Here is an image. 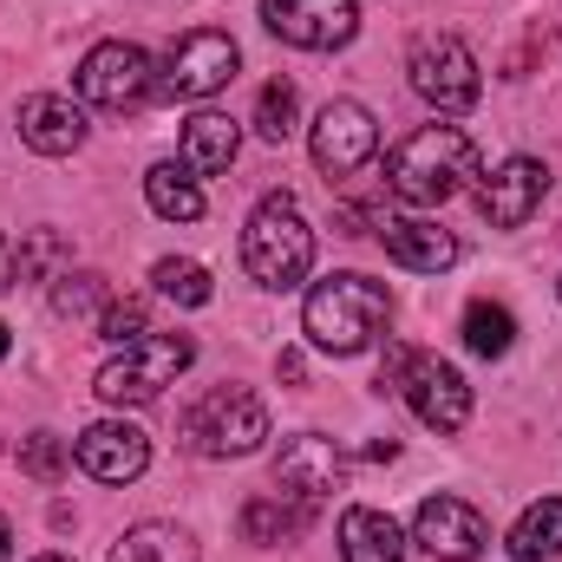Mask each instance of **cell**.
I'll list each match as a JSON object with an SVG mask.
<instances>
[{
	"label": "cell",
	"mask_w": 562,
	"mask_h": 562,
	"mask_svg": "<svg viewBox=\"0 0 562 562\" xmlns=\"http://www.w3.org/2000/svg\"><path fill=\"white\" fill-rule=\"evenodd\" d=\"M477 138L464 125H419L386 150V190L406 210H438L477 177Z\"/></svg>",
	"instance_id": "6da1fadb"
},
{
	"label": "cell",
	"mask_w": 562,
	"mask_h": 562,
	"mask_svg": "<svg viewBox=\"0 0 562 562\" xmlns=\"http://www.w3.org/2000/svg\"><path fill=\"white\" fill-rule=\"evenodd\" d=\"M386 314H393L386 281L360 276V269H340V276H327V281L307 288V301H301V334H307V347L347 360V353H367V347L380 340Z\"/></svg>",
	"instance_id": "7a4b0ae2"
},
{
	"label": "cell",
	"mask_w": 562,
	"mask_h": 562,
	"mask_svg": "<svg viewBox=\"0 0 562 562\" xmlns=\"http://www.w3.org/2000/svg\"><path fill=\"white\" fill-rule=\"evenodd\" d=\"M243 269L269 294H288V288L307 281V269H314V229H307L294 196L276 190V196H262L249 210V223H243Z\"/></svg>",
	"instance_id": "3957f363"
},
{
	"label": "cell",
	"mask_w": 562,
	"mask_h": 562,
	"mask_svg": "<svg viewBox=\"0 0 562 562\" xmlns=\"http://www.w3.org/2000/svg\"><path fill=\"white\" fill-rule=\"evenodd\" d=\"M177 438L196 451V458H249L262 451L269 438V406L249 393V386H210L183 406Z\"/></svg>",
	"instance_id": "277c9868"
},
{
	"label": "cell",
	"mask_w": 562,
	"mask_h": 562,
	"mask_svg": "<svg viewBox=\"0 0 562 562\" xmlns=\"http://www.w3.org/2000/svg\"><path fill=\"white\" fill-rule=\"evenodd\" d=\"M196 360V340L190 334H144L132 347H119L105 367H99V380H92V393L105 400V406H150V400H164V386H177V373Z\"/></svg>",
	"instance_id": "5b68a950"
},
{
	"label": "cell",
	"mask_w": 562,
	"mask_h": 562,
	"mask_svg": "<svg viewBox=\"0 0 562 562\" xmlns=\"http://www.w3.org/2000/svg\"><path fill=\"white\" fill-rule=\"evenodd\" d=\"M380 393H400V400L413 406V419L431 425V431H464V419H471V386H464V373H458L451 360H438V353H406V347H393V360L380 367Z\"/></svg>",
	"instance_id": "8992f818"
},
{
	"label": "cell",
	"mask_w": 562,
	"mask_h": 562,
	"mask_svg": "<svg viewBox=\"0 0 562 562\" xmlns=\"http://www.w3.org/2000/svg\"><path fill=\"white\" fill-rule=\"evenodd\" d=\"M72 86H79V99L99 105V112H138V105H150V99L164 92V72L150 66L144 46H132V40H105V46H92V53L79 59Z\"/></svg>",
	"instance_id": "52a82bcc"
},
{
	"label": "cell",
	"mask_w": 562,
	"mask_h": 562,
	"mask_svg": "<svg viewBox=\"0 0 562 562\" xmlns=\"http://www.w3.org/2000/svg\"><path fill=\"white\" fill-rule=\"evenodd\" d=\"M406 79H413V92H419L431 112H471L477 105V92H484V79H477V59H471V46L458 40V33H419L413 40V53H406Z\"/></svg>",
	"instance_id": "ba28073f"
},
{
	"label": "cell",
	"mask_w": 562,
	"mask_h": 562,
	"mask_svg": "<svg viewBox=\"0 0 562 562\" xmlns=\"http://www.w3.org/2000/svg\"><path fill=\"white\" fill-rule=\"evenodd\" d=\"M262 26L281 46L334 53L360 33V0H262Z\"/></svg>",
	"instance_id": "9c48e42d"
},
{
	"label": "cell",
	"mask_w": 562,
	"mask_h": 562,
	"mask_svg": "<svg viewBox=\"0 0 562 562\" xmlns=\"http://www.w3.org/2000/svg\"><path fill=\"white\" fill-rule=\"evenodd\" d=\"M236 66H243L236 40L216 33V26H196V33H183V40L170 46L164 92H170V99H216V92L236 79Z\"/></svg>",
	"instance_id": "30bf717a"
},
{
	"label": "cell",
	"mask_w": 562,
	"mask_h": 562,
	"mask_svg": "<svg viewBox=\"0 0 562 562\" xmlns=\"http://www.w3.org/2000/svg\"><path fill=\"white\" fill-rule=\"evenodd\" d=\"M380 157V125L360 99H327L321 119H314V164L327 177H353Z\"/></svg>",
	"instance_id": "8fae6325"
},
{
	"label": "cell",
	"mask_w": 562,
	"mask_h": 562,
	"mask_svg": "<svg viewBox=\"0 0 562 562\" xmlns=\"http://www.w3.org/2000/svg\"><path fill=\"white\" fill-rule=\"evenodd\" d=\"M413 543H419L425 557L438 562H477L491 550V524L464 504V497H425L419 517H413Z\"/></svg>",
	"instance_id": "7c38bea8"
},
{
	"label": "cell",
	"mask_w": 562,
	"mask_h": 562,
	"mask_svg": "<svg viewBox=\"0 0 562 562\" xmlns=\"http://www.w3.org/2000/svg\"><path fill=\"white\" fill-rule=\"evenodd\" d=\"M347 484V451L334 445V438H321V431H301V438H288L276 458V491L288 497H301V504H327L334 491Z\"/></svg>",
	"instance_id": "4fadbf2b"
},
{
	"label": "cell",
	"mask_w": 562,
	"mask_h": 562,
	"mask_svg": "<svg viewBox=\"0 0 562 562\" xmlns=\"http://www.w3.org/2000/svg\"><path fill=\"white\" fill-rule=\"evenodd\" d=\"M550 196V170L537 157H504L484 183H477V210L491 229H524Z\"/></svg>",
	"instance_id": "5bb4252c"
},
{
	"label": "cell",
	"mask_w": 562,
	"mask_h": 562,
	"mask_svg": "<svg viewBox=\"0 0 562 562\" xmlns=\"http://www.w3.org/2000/svg\"><path fill=\"white\" fill-rule=\"evenodd\" d=\"M72 458L99 484H132V477H144V464H150V438L132 419H99L72 438Z\"/></svg>",
	"instance_id": "9a60e30c"
},
{
	"label": "cell",
	"mask_w": 562,
	"mask_h": 562,
	"mask_svg": "<svg viewBox=\"0 0 562 562\" xmlns=\"http://www.w3.org/2000/svg\"><path fill=\"white\" fill-rule=\"evenodd\" d=\"M20 144L26 150H40V157H72L79 144H86V112L66 99V92H33V99H20Z\"/></svg>",
	"instance_id": "2e32d148"
},
{
	"label": "cell",
	"mask_w": 562,
	"mask_h": 562,
	"mask_svg": "<svg viewBox=\"0 0 562 562\" xmlns=\"http://www.w3.org/2000/svg\"><path fill=\"white\" fill-rule=\"evenodd\" d=\"M380 243H386V256H393L400 269H413V276H445V269L458 262V236L438 229L431 216H380Z\"/></svg>",
	"instance_id": "e0dca14e"
},
{
	"label": "cell",
	"mask_w": 562,
	"mask_h": 562,
	"mask_svg": "<svg viewBox=\"0 0 562 562\" xmlns=\"http://www.w3.org/2000/svg\"><path fill=\"white\" fill-rule=\"evenodd\" d=\"M314 504H301V497H288V491H262V497H249L243 504V537L256 543V550H276V543H301L307 530H314Z\"/></svg>",
	"instance_id": "ac0fdd59"
},
{
	"label": "cell",
	"mask_w": 562,
	"mask_h": 562,
	"mask_svg": "<svg viewBox=\"0 0 562 562\" xmlns=\"http://www.w3.org/2000/svg\"><path fill=\"white\" fill-rule=\"evenodd\" d=\"M236 150H243V132H236V119L229 112H196L190 125H183V170L190 177H223L229 164H236Z\"/></svg>",
	"instance_id": "d6986e66"
},
{
	"label": "cell",
	"mask_w": 562,
	"mask_h": 562,
	"mask_svg": "<svg viewBox=\"0 0 562 562\" xmlns=\"http://www.w3.org/2000/svg\"><path fill=\"white\" fill-rule=\"evenodd\" d=\"M340 557L347 562H406V537L386 510L373 504H353L340 510Z\"/></svg>",
	"instance_id": "ffe728a7"
},
{
	"label": "cell",
	"mask_w": 562,
	"mask_h": 562,
	"mask_svg": "<svg viewBox=\"0 0 562 562\" xmlns=\"http://www.w3.org/2000/svg\"><path fill=\"white\" fill-rule=\"evenodd\" d=\"M144 203L164 216V223H196L203 216V190L183 164H150L144 170Z\"/></svg>",
	"instance_id": "44dd1931"
},
{
	"label": "cell",
	"mask_w": 562,
	"mask_h": 562,
	"mask_svg": "<svg viewBox=\"0 0 562 562\" xmlns=\"http://www.w3.org/2000/svg\"><path fill=\"white\" fill-rule=\"evenodd\" d=\"M112 562H196V537L177 524H132L112 543Z\"/></svg>",
	"instance_id": "7402d4cb"
},
{
	"label": "cell",
	"mask_w": 562,
	"mask_h": 562,
	"mask_svg": "<svg viewBox=\"0 0 562 562\" xmlns=\"http://www.w3.org/2000/svg\"><path fill=\"white\" fill-rule=\"evenodd\" d=\"M510 557L517 562H550L562 557V497H537L517 530H510Z\"/></svg>",
	"instance_id": "603a6c76"
},
{
	"label": "cell",
	"mask_w": 562,
	"mask_h": 562,
	"mask_svg": "<svg viewBox=\"0 0 562 562\" xmlns=\"http://www.w3.org/2000/svg\"><path fill=\"white\" fill-rule=\"evenodd\" d=\"M464 347L477 353V360H504L510 347H517V314L504 307V301H471L464 307Z\"/></svg>",
	"instance_id": "cb8c5ba5"
},
{
	"label": "cell",
	"mask_w": 562,
	"mask_h": 562,
	"mask_svg": "<svg viewBox=\"0 0 562 562\" xmlns=\"http://www.w3.org/2000/svg\"><path fill=\"white\" fill-rule=\"evenodd\" d=\"M112 307V281L92 276V269H66V276L53 281V314H66V321H99Z\"/></svg>",
	"instance_id": "d4e9b609"
},
{
	"label": "cell",
	"mask_w": 562,
	"mask_h": 562,
	"mask_svg": "<svg viewBox=\"0 0 562 562\" xmlns=\"http://www.w3.org/2000/svg\"><path fill=\"white\" fill-rule=\"evenodd\" d=\"M150 281H157V294H164V301H177V307H210V301H216L210 269H203V262H190V256H164V262L150 269Z\"/></svg>",
	"instance_id": "484cf974"
},
{
	"label": "cell",
	"mask_w": 562,
	"mask_h": 562,
	"mask_svg": "<svg viewBox=\"0 0 562 562\" xmlns=\"http://www.w3.org/2000/svg\"><path fill=\"white\" fill-rule=\"evenodd\" d=\"M20 471H26L33 484H59V477L72 471V445H66L59 431H26V438H20Z\"/></svg>",
	"instance_id": "4316f807"
},
{
	"label": "cell",
	"mask_w": 562,
	"mask_h": 562,
	"mask_svg": "<svg viewBox=\"0 0 562 562\" xmlns=\"http://www.w3.org/2000/svg\"><path fill=\"white\" fill-rule=\"evenodd\" d=\"M294 119H301V92H294V79H269L262 99H256V132H262L269 144H288L294 138Z\"/></svg>",
	"instance_id": "83f0119b"
},
{
	"label": "cell",
	"mask_w": 562,
	"mask_h": 562,
	"mask_svg": "<svg viewBox=\"0 0 562 562\" xmlns=\"http://www.w3.org/2000/svg\"><path fill=\"white\" fill-rule=\"evenodd\" d=\"M13 262H20V281H59L66 269H72V256H66L59 229H33V243H26Z\"/></svg>",
	"instance_id": "f1b7e54d"
},
{
	"label": "cell",
	"mask_w": 562,
	"mask_h": 562,
	"mask_svg": "<svg viewBox=\"0 0 562 562\" xmlns=\"http://www.w3.org/2000/svg\"><path fill=\"white\" fill-rule=\"evenodd\" d=\"M99 334H105L112 347H132V340H144V334H150V307H144L138 294H125V301L112 294V307L99 314Z\"/></svg>",
	"instance_id": "f546056e"
},
{
	"label": "cell",
	"mask_w": 562,
	"mask_h": 562,
	"mask_svg": "<svg viewBox=\"0 0 562 562\" xmlns=\"http://www.w3.org/2000/svg\"><path fill=\"white\" fill-rule=\"evenodd\" d=\"M20 276V262H13V243H7V229H0V288H13Z\"/></svg>",
	"instance_id": "4dcf8cb0"
},
{
	"label": "cell",
	"mask_w": 562,
	"mask_h": 562,
	"mask_svg": "<svg viewBox=\"0 0 562 562\" xmlns=\"http://www.w3.org/2000/svg\"><path fill=\"white\" fill-rule=\"evenodd\" d=\"M0 562H13V524L0 517Z\"/></svg>",
	"instance_id": "1f68e13d"
},
{
	"label": "cell",
	"mask_w": 562,
	"mask_h": 562,
	"mask_svg": "<svg viewBox=\"0 0 562 562\" xmlns=\"http://www.w3.org/2000/svg\"><path fill=\"white\" fill-rule=\"evenodd\" d=\"M7 347H13V340H7V327H0V360H7Z\"/></svg>",
	"instance_id": "d6a6232c"
},
{
	"label": "cell",
	"mask_w": 562,
	"mask_h": 562,
	"mask_svg": "<svg viewBox=\"0 0 562 562\" xmlns=\"http://www.w3.org/2000/svg\"><path fill=\"white\" fill-rule=\"evenodd\" d=\"M33 562H72V557H59V550H53V557H33Z\"/></svg>",
	"instance_id": "836d02e7"
}]
</instances>
